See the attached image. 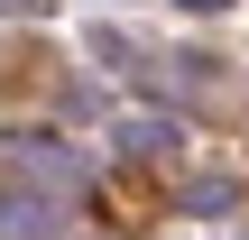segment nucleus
Listing matches in <instances>:
<instances>
[{
    "label": "nucleus",
    "instance_id": "nucleus-2",
    "mask_svg": "<svg viewBox=\"0 0 249 240\" xmlns=\"http://www.w3.org/2000/svg\"><path fill=\"white\" fill-rule=\"evenodd\" d=\"M0 9H9V18H37V9H46V0H0Z\"/></svg>",
    "mask_w": 249,
    "mask_h": 240
},
{
    "label": "nucleus",
    "instance_id": "nucleus-3",
    "mask_svg": "<svg viewBox=\"0 0 249 240\" xmlns=\"http://www.w3.org/2000/svg\"><path fill=\"white\" fill-rule=\"evenodd\" d=\"M185 9H231V0H185Z\"/></svg>",
    "mask_w": 249,
    "mask_h": 240
},
{
    "label": "nucleus",
    "instance_id": "nucleus-1",
    "mask_svg": "<svg viewBox=\"0 0 249 240\" xmlns=\"http://www.w3.org/2000/svg\"><path fill=\"white\" fill-rule=\"evenodd\" d=\"M0 240H55V194L0 185Z\"/></svg>",
    "mask_w": 249,
    "mask_h": 240
}]
</instances>
